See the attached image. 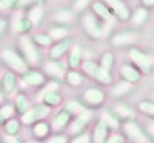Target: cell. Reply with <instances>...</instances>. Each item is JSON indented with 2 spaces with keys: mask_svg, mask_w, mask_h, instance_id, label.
<instances>
[{
  "mask_svg": "<svg viewBox=\"0 0 154 143\" xmlns=\"http://www.w3.org/2000/svg\"><path fill=\"white\" fill-rule=\"evenodd\" d=\"M15 50L20 53L24 61L29 65V68H37L42 63V53L41 50L32 43L31 36H17Z\"/></svg>",
  "mask_w": 154,
  "mask_h": 143,
  "instance_id": "1",
  "label": "cell"
},
{
  "mask_svg": "<svg viewBox=\"0 0 154 143\" xmlns=\"http://www.w3.org/2000/svg\"><path fill=\"white\" fill-rule=\"evenodd\" d=\"M0 65L4 68L17 73L19 77L29 68V65L24 61V58L20 56V53L15 48H2L0 50Z\"/></svg>",
  "mask_w": 154,
  "mask_h": 143,
  "instance_id": "2",
  "label": "cell"
},
{
  "mask_svg": "<svg viewBox=\"0 0 154 143\" xmlns=\"http://www.w3.org/2000/svg\"><path fill=\"white\" fill-rule=\"evenodd\" d=\"M46 82H48V79L41 68H27L19 77V90H22V92H26V89L41 90L46 85Z\"/></svg>",
  "mask_w": 154,
  "mask_h": 143,
  "instance_id": "3",
  "label": "cell"
},
{
  "mask_svg": "<svg viewBox=\"0 0 154 143\" xmlns=\"http://www.w3.org/2000/svg\"><path fill=\"white\" fill-rule=\"evenodd\" d=\"M41 70L48 80H54V82L63 83L64 75L68 72V65H66L64 60H46L41 63Z\"/></svg>",
  "mask_w": 154,
  "mask_h": 143,
  "instance_id": "4",
  "label": "cell"
},
{
  "mask_svg": "<svg viewBox=\"0 0 154 143\" xmlns=\"http://www.w3.org/2000/svg\"><path fill=\"white\" fill-rule=\"evenodd\" d=\"M0 92L5 101H10L19 92V75L7 68L0 70Z\"/></svg>",
  "mask_w": 154,
  "mask_h": 143,
  "instance_id": "5",
  "label": "cell"
},
{
  "mask_svg": "<svg viewBox=\"0 0 154 143\" xmlns=\"http://www.w3.org/2000/svg\"><path fill=\"white\" fill-rule=\"evenodd\" d=\"M10 26V31L17 34V36H29L34 28H32L31 21L26 17L22 10H12V14H10V19L7 21Z\"/></svg>",
  "mask_w": 154,
  "mask_h": 143,
  "instance_id": "6",
  "label": "cell"
},
{
  "mask_svg": "<svg viewBox=\"0 0 154 143\" xmlns=\"http://www.w3.org/2000/svg\"><path fill=\"white\" fill-rule=\"evenodd\" d=\"M91 118H93V111L91 109H85L83 112L76 114L71 119V123H69L68 129H66V135L68 136H76L80 133H85L88 125L91 123Z\"/></svg>",
  "mask_w": 154,
  "mask_h": 143,
  "instance_id": "7",
  "label": "cell"
},
{
  "mask_svg": "<svg viewBox=\"0 0 154 143\" xmlns=\"http://www.w3.org/2000/svg\"><path fill=\"white\" fill-rule=\"evenodd\" d=\"M82 28L85 31V34L91 39H102V21L98 17L86 12L82 15Z\"/></svg>",
  "mask_w": 154,
  "mask_h": 143,
  "instance_id": "8",
  "label": "cell"
},
{
  "mask_svg": "<svg viewBox=\"0 0 154 143\" xmlns=\"http://www.w3.org/2000/svg\"><path fill=\"white\" fill-rule=\"evenodd\" d=\"M71 119H73V116L61 107V109H58L56 112H53L48 121H49V126H51V131H53V133H66V129H68Z\"/></svg>",
  "mask_w": 154,
  "mask_h": 143,
  "instance_id": "9",
  "label": "cell"
},
{
  "mask_svg": "<svg viewBox=\"0 0 154 143\" xmlns=\"http://www.w3.org/2000/svg\"><path fill=\"white\" fill-rule=\"evenodd\" d=\"M86 109H95L105 102V92L98 87H88L83 90L82 101H80Z\"/></svg>",
  "mask_w": 154,
  "mask_h": 143,
  "instance_id": "10",
  "label": "cell"
},
{
  "mask_svg": "<svg viewBox=\"0 0 154 143\" xmlns=\"http://www.w3.org/2000/svg\"><path fill=\"white\" fill-rule=\"evenodd\" d=\"M122 129H124V135H125L132 143H149V136H147V135L142 131V128H140L137 123H134V121H125Z\"/></svg>",
  "mask_w": 154,
  "mask_h": 143,
  "instance_id": "11",
  "label": "cell"
},
{
  "mask_svg": "<svg viewBox=\"0 0 154 143\" xmlns=\"http://www.w3.org/2000/svg\"><path fill=\"white\" fill-rule=\"evenodd\" d=\"M129 58H131V61L136 67H139V70H142L144 73H149L151 68H152L154 65V58L151 55H146V53H142V51L136 50V48H132L131 51H129Z\"/></svg>",
  "mask_w": 154,
  "mask_h": 143,
  "instance_id": "12",
  "label": "cell"
},
{
  "mask_svg": "<svg viewBox=\"0 0 154 143\" xmlns=\"http://www.w3.org/2000/svg\"><path fill=\"white\" fill-rule=\"evenodd\" d=\"M71 44H73V41L69 37L53 43V44L48 48V60H63L64 56L68 55Z\"/></svg>",
  "mask_w": 154,
  "mask_h": 143,
  "instance_id": "13",
  "label": "cell"
},
{
  "mask_svg": "<svg viewBox=\"0 0 154 143\" xmlns=\"http://www.w3.org/2000/svg\"><path fill=\"white\" fill-rule=\"evenodd\" d=\"M36 102H41L51 109H56L63 104V94H61V90H39Z\"/></svg>",
  "mask_w": 154,
  "mask_h": 143,
  "instance_id": "14",
  "label": "cell"
},
{
  "mask_svg": "<svg viewBox=\"0 0 154 143\" xmlns=\"http://www.w3.org/2000/svg\"><path fill=\"white\" fill-rule=\"evenodd\" d=\"M29 129H31V138L37 140V141H46L53 135L49 121H36Z\"/></svg>",
  "mask_w": 154,
  "mask_h": 143,
  "instance_id": "15",
  "label": "cell"
},
{
  "mask_svg": "<svg viewBox=\"0 0 154 143\" xmlns=\"http://www.w3.org/2000/svg\"><path fill=\"white\" fill-rule=\"evenodd\" d=\"M26 17L31 21L32 28H41L42 21H44V15H46V10H44V5H42V2H37L36 5H32V7H29L26 12Z\"/></svg>",
  "mask_w": 154,
  "mask_h": 143,
  "instance_id": "16",
  "label": "cell"
},
{
  "mask_svg": "<svg viewBox=\"0 0 154 143\" xmlns=\"http://www.w3.org/2000/svg\"><path fill=\"white\" fill-rule=\"evenodd\" d=\"M10 101H12V104H14V109H15V114H17V116L27 112L29 109L32 107L31 97L27 96V92H22V90H19V92L15 94Z\"/></svg>",
  "mask_w": 154,
  "mask_h": 143,
  "instance_id": "17",
  "label": "cell"
},
{
  "mask_svg": "<svg viewBox=\"0 0 154 143\" xmlns=\"http://www.w3.org/2000/svg\"><path fill=\"white\" fill-rule=\"evenodd\" d=\"M105 5L109 7V10L112 12V15L115 19H120V21H127L131 17V12H129V7L124 4L122 0H105Z\"/></svg>",
  "mask_w": 154,
  "mask_h": 143,
  "instance_id": "18",
  "label": "cell"
},
{
  "mask_svg": "<svg viewBox=\"0 0 154 143\" xmlns=\"http://www.w3.org/2000/svg\"><path fill=\"white\" fill-rule=\"evenodd\" d=\"M66 58V65H68V70H76L83 61V50L82 46H78V44H71L69 48L68 55L64 56Z\"/></svg>",
  "mask_w": 154,
  "mask_h": 143,
  "instance_id": "19",
  "label": "cell"
},
{
  "mask_svg": "<svg viewBox=\"0 0 154 143\" xmlns=\"http://www.w3.org/2000/svg\"><path fill=\"white\" fill-rule=\"evenodd\" d=\"M109 135H110V129L107 128V125H105L103 121L98 119L95 123V126H93V129H91V133H90L91 143H103Z\"/></svg>",
  "mask_w": 154,
  "mask_h": 143,
  "instance_id": "20",
  "label": "cell"
},
{
  "mask_svg": "<svg viewBox=\"0 0 154 143\" xmlns=\"http://www.w3.org/2000/svg\"><path fill=\"white\" fill-rule=\"evenodd\" d=\"M112 112L117 116L119 119H124V121H131L136 116V111L132 107H129L127 104H124V102H115L112 107Z\"/></svg>",
  "mask_w": 154,
  "mask_h": 143,
  "instance_id": "21",
  "label": "cell"
},
{
  "mask_svg": "<svg viewBox=\"0 0 154 143\" xmlns=\"http://www.w3.org/2000/svg\"><path fill=\"white\" fill-rule=\"evenodd\" d=\"M73 21H75V14H73L71 9H59L54 12V15H53V22L56 24V26H68V24H71Z\"/></svg>",
  "mask_w": 154,
  "mask_h": 143,
  "instance_id": "22",
  "label": "cell"
},
{
  "mask_svg": "<svg viewBox=\"0 0 154 143\" xmlns=\"http://www.w3.org/2000/svg\"><path fill=\"white\" fill-rule=\"evenodd\" d=\"M136 34L134 32H129V31H125V32H117V34H113L112 36V46H115V48H120V46H129V44H132V43L136 41Z\"/></svg>",
  "mask_w": 154,
  "mask_h": 143,
  "instance_id": "23",
  "label": "cell"
},
{
  "mask_svg": "<svg viewBox=\"0 0 154 143\" xmlns=\"http://www.w3.org/2000/svg\"><path fill=\"white\" fill-rule=\"evenodd\" d=\"M22 133V125H20V121L19 118H10L9 121H5L4 125H2V135H10V136H17V135Z\"/></svg>",
  "mask_w": 154,
  "mask_h": 143,
  "instance_id": "24",
  "label": "cell"
},
{
  "mask_svg": "<svg viewBox=\"0 0 154 143\" xmlns=\"http://www.w3.org/2000/svg\"><path fill=\"white\" fill-rule=\"evenodd\" d=\"M91 14L95 15V17H98L102 22L113 17L112 12L109 10V7H107L103 2H91Z\"/></svg>",
  "mask_w": 154,
  "mask_h": 143,
  "instance_id": "25",
  "label": "cell"
},
{
  "mask_svg": "<svg viewBox=\"0 0 154 143\" xmlns=\"http://www.w3.org/2000/svg\"><path fill=\"white\" fill-rule=\"evenodd\" d=\"M31 39H32V43H34L39 50H48V48L53 44V39L48 36V32H46V31H36L31 36Z\"/></svg>",
  "mask_w": 154,
  "mask_h": 143,
  "instance_id": "26",
  "label": "cell"
},
{
  "mask_svg": "<svg viewBox=\"0 0 154 143\" xmlns=\"http://www.w3.org/2000/svg\"><path fill=\"white\" fill-rule=\"evenodd\" d=\"M46 32H48V36L53 39V43L69 37V29L64 28V26H51V28H48V31H46Z\"/></svg>",
  "mask_w": 154,
  "mask_h": 143,
  "instance_id": "27",
  "label": "cell"
},
{
  "mask_svg": "<svg viewBox=\"0 0 154 143\" xmlns=\"http://www.w3.org/2000/svg\"><path fill=\"white\" fill-rule=\"evenodd\" d=\"M120 75L125 82H131V83H136L137 80L140 79V73L136 67H131V65H122L120 67Z\"/></svg>",
  "mask_w": 154,
  "mask_h": 143,
  "instance_id": "28",
  "label": "cell"
},
{
  "mask_svg": "<svg viewBox=\"0 0 154 143\" xmlns=\"http://www.w3.org/2000/svg\"><path fill=\"white\" fill-rule=\"evenodd\" d=\"M68 87H73V89H76V87H82V83H83V75L78 72V70H68L66 72V75H64V80H63Z\"/></svg>",
  "mask_w": 154,
  "mask_h": 143,
  "instance_id": "29",
  "label": "cell"
},
{
  "mask_svg": "<svg viewBox=\"0 0 154 143\" xmlns=\"http://www.w3.org/2000/svg\"><path fill=\"white\" fill-rule=\"evenodd\" d=\"M15 109L12 101H4L0 104V125H4L5 121H9L10 118H15Z\"/></svg>",
  "mask_w": 154,
  "mask_h": 143,
  "instance_id": "30",
  "label": "cell"
},
{
  "mask_svg": "<svg viewBox=\"0 0 154 143\" xmlns=\"http://www.w3.org/2000/svg\"><path fill=\"white\" fill-rule=\"evenodd\" d=\"M100 121H103L109 129H115V131H117V129L120 128V121H119V118L113 114L112 111H103L100 114Z\"/></svg>",
  "mask_w": 154,
  "mask_h": 143,
  "instance_id": "31",
  "label": "cell"
},
{
  "mask_svg": "<svg viewBox=\"0 0 154 143\" xmlns=\"http://www.w3.org/2000/svg\"><path fill=\"white\" fill-rule=\"evenodd\" d=\"M132 85L134 83H131V82H125V80H120V82H117L115 85L112 87V96L117 99V97H124L125 94H129L132 90Z\"/></svg>",
  "mask_w": 154,
  "mask_h": 143,
  "instance_id": "32",
  "label": "cell"
},
{
  "mask_svg": "<svg viewBox=\"0 0 154 143\" xmlns=\"http://www.w3.org/2000/svg\"><path fill=\"white\" fill-rule=\"evenodd\" d=\"M32 109H34V112L37 116V121H48L51 118V114H53V109L44 106V104H41V102L32 104Z\"/></svg>",
  "mask_w": 154,
  "mask_h": 143,
  "instance_id": "33",
  "label": "cell"
},
{
  "mask_svg": "<svg viewBox=\"0 0 154 143\" xmlns=\"http://www.w3.org/2000/svg\"><path fill=\"white\" fill-rule=\"evenodd\" d=\"M63 109H64V111H68L69 114H71L73 118H75L76 114H80V112L85 111L86 107L83 106V104H82L80 101H76V99H71V101H66V102H64Z\"/></svg>",
  "mask_w": 154,
  "mask_h": 143,
  "instance_id": "34",
  "label": "cell"
},
{
  "mask_svg": "<svg viewBox=\"0 0 154 143\" xmlns=\"http://www.w3.org/2000/svg\"><path fill=\"white\" fill-rule=\"evenodd\" d=\"M82 70H83V73L86 75V77H90V79H95L97 77V72H98V63H95L93 60H83L82 61Z\"/></svg>",
  "mask_w": 154,
  "mask_h": 143,
  "instance_id": "35",
  "label": "cell"
},
{
  "mask_svg": "<svg viewBox=\"0 0 154 143\" xmlns=\"http://www.w3.org/2000/svg\"><path fill=\"white\" fill-rule=\"evenodd\" d=\"M17 118H19V121H20V125H22V128H31V126L37 121V116H36V112H34L32 107L27 112H24V114L17 116Z\"/></svg>",
  "mask_w": 154,
  "mask_h": 143,
  "instance_id": "36",
  "label": "cell"
},
{
  "mask_svg": "<svg viewBox=\"0 0 154 143\" xmlns=\"http://www.w3.org/2000/svg\"><path fill=\"white\" fill-rule=\"evenodd\" d=\"M146 19H147V10H146V7H139V9L134 10V14L131 17V22H132V26L139 28L140 24L146 22Z\"/></svg>",
  "mask_w": 154,
  "mask_h": 143,
  "instance_id": "37",
  "label": "cell"
},
{
  "mask_svg": "<svg viewBox=\"0 0 154 143\" xmlns=\"http://www.w3.org/2000/svg\"><path fill=\"white\" fill-rule=\"evenodd\" d=\"M95 80L98 83H103V85H110L112 83V73H110L109 70H103V68H98L97 72V77Z\"/></svg>",
  "mask_w": 154,
  "mask_h": 143,
  "instance_id": "38",
  "label": "cell"
},
{
  "mask_svg": "<svg viewBox=\"0 0 154 143\" xmlns=\"http://www.w3.org/2000/svg\"><path fill=\"white\" fill-rule=\"evenodd\" d=\"M98 67L100 68H103V70H112V67H113V55L112 53H103L102 55V58H100V63H98Z\"/></svg>",
  "mask_w": 154,
  "mask_h": 143,
  "instance_id": "39",
  "label": "cell"
},
{
  "mask_svg": "<svg viewBox=\"0 0 154 143\" xmlns=\"http://www.w3.org/2000/svg\"><path fill=\"white\" fill-rule=\"evenodd\" d=\"M42 143H69V136L66 133H53Z\"/></svg>",
  "mask_w": 154,
  "mask_h": 143,
  "instance_id": "40",
  "label": "cell"
},
{
  "mask_svg": "<svg viewBox=\"0 0 154 143\" xmlns=\"http://www.w3.org/2000/svg\"><path fill=\"white\" fill-rule=\"evenodd\" d=\"M90 4H91V0H73V4H71L73 14H80V12H83Z\"/></svg>",
  "mask_w": 154,
  "mask_h": 143,
  "instance_id": "41",
  "label": "cell"
},
{
  "mask_svg": "<svg viewBox=\"0 0 154 143\" xmlns=\"http://www.w3.org/2000/svg\"><path fill=\"white\" fill-rule=\"evenodd\" d=\"M37 2H41V0H17V2H15V9L14 10H22V12H26L29 7L36 5Z\"/></svg>",
  "mask_w": 154,
  "mask_h": 143,
  "instance_id": "42",
  "label": "cell"
},
{
  "mask_svg": "<svg viewBox=\"0 0 154 143\" xmlns=\"http://www.w3.org/2000/svg\"><path fill=\"white\" fill-rule=\"evenodd\" d=\"M69 143H91L90 133H80L76 136H69Z\"/></svg>",
  "mask_w": 154,
  "mask_h": 143,
  "instance_id": "43",
  "label": "cell"
},
{
  "mask_svg": "<svg viewBox=\"0 0 154 143\" xmlns=\"http://www.w3.org/2000/svg\"><path fill=\"white\" fill-rule=\"evenodd\" d=\"M2 143H24V136L17 135V136H10V135H0Z\"/></svg>",
  "mask_w": 154,
  "mask_h": 143,
  "instance_id": "44",
  "label": "cell"
},
{
  "mask_svg": "<svg viewBox=\"0 0 154 143\" xmlns=\"http://www.w3.org/2000/svg\"><path fill=\"white\" fill-rule=\"evenodd\" d=\"M103 143H125V136L119 133H110Z\"/></svg>",
  "mask_w": 154,
  "mask_h": 143,
  "instance_id": "45",
  "label": "cell"
},
{
  "mask_svg": "<svg viewBox=\"0 0 154 143\" xmlns=\"http://www.w3.org/2000/svg\"><path fill=\"white\" fill-rule=\"evenodd\" d=\"M139 109L146 114H151L154 116V102H140L139 104Z\"/></svg>",
  "mask_w": 154,
  "mask_h": 143,
  "instance_id": "46",
  "label": "cell"
},
{
  "mask_svg": "<svg viewBox=\"0 0 154 143\" xmlns=\"http://www.w3.org/2000/svg\"><path fill=\"white\" fill-rule=\"evenodd\" d=\"M9 28V22H7V19L5 17H0V36L5 32V29Z\"/></svg>",
  "mask_w": 154,
  "mask_h": 143,
  "instance_id": "47",
  "label": "cell"
},
{
  "mask_svg": "<svg viewBox=\"0 0 154 143\" xmlns=\"http://www.w3.org/2000/svg\"><path fill=\"white\" fill-rule=\"evenodd\" d=\"M147 135H151V138H154V123H147Z\"/></svg>",
  "mask_w": 154,
  "mask_h": 143,
  "instance_id": "48",
  "label": "cell"
},
{
  "mask_svg": "<svg viewBox=\"0 0 154 143\" xmlns=\"http://www.w3.org/2000/svg\"><path fill=\"white\" fill-rule=\"evenodd\" d=\"M142 5H144V7H152L154 0H142Z\"/></svg>",
  "mask_w": 154,
  "mask_h": 143,
  "instance_id": "49",
  "label": "cell"
},
{
  "mask_svg": "<svg viewBox=\"0 0 154 143\" xmlns=\"http://www.w3.org/2000/svg\"><path fill=\"white\" fill-rule=\"evenodd\" d=\"M24 143H42V141H37V140H34V138H24Z\"/></svg>",
  "mask_w": 154,
  "mask_h": 143,
  "instance_id": "50",
  "label": "cell"
},
{
  "mask_svg": "<svg viewBox=\"0 0 154 143\" xmlns=\"http://www.w3.org/2000/svg\"><path fill=\"white\" fill-rule=\"evenodd\" d=\"M4 101H5V97L2 96V92H0V104H2V102H4Z\"/></svg>",
  "mask_w": 154,
  "mask_h": 143,
  "instance_id": "51",
  "label": "cell"
},
{
  "mask_svg": "<svg viewBox=\"0 0 154 143\" xmlns=\"http://www.w3.org/2000/svg\"><path fill=\"white\" fill-rule=\"evenodd\" d=\"M0 135H2V125H0Z\"/></svg>",
  "mask_w": 154,
  "mask_h": 143,
  "instance_id": "52",
  "label": "cell"
},
{
  "mask_svg": "<svg viewBox=\"0 0 154 143\" xmlns=\"http://www.w3.org/2000/svg\"><path fill=\"white\" fill-rule=\"evenodd\" d=\"M152 102H154V94H152Z\"/></svg>",
  "mask_w": 154,
  "mask_h": 143,
  "instance_id": "53",
  "label": "cell"
},
{
  "mask_svg": "<svg viewBox=\"0 0 154 143\" xmlns=\"http://www.w3.org/2000/svg\"><path fill=\"white\" fill-rule=\"evenodd\" d=\"M0 70H2V65H0Z\"/></svg>",
  "mask_w": 154,
  "mask_h": 143,
  "instance_id": "54",
  "label": "cell"
},
{
  "mask_svg": "<svg viewBox=\"0 0 154 143\" xmlns=\"http://www.w3.org/2000/svg\"><path fill=\"white\" fill-rule=\"evenodd\" d=\"M0 143H2V140H0Z\"/></svg>",
  "mask_w": 154,
  "mask_h": 143,
  "instance_id": "55",
  "label": "cell"
}]
</instances>
